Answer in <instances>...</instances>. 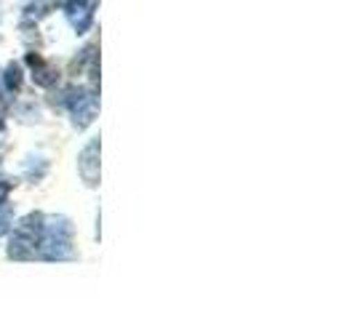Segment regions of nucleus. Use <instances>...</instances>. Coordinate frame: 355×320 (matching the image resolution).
<instances>
[{
    "label": "nucleus",
    "mask_w": 355,
    "mask_h": 320,
    "mask_svg": "<svg viewBox=\"0 0 355 320\" xmlns=\"http://www.w3.org/2000/svg\"><path fill=\"white\" fill-rule=\"evenodd\" d=\"M37 256L49 262H64L72 256V224L67 216H43V238Z\"/></svg>",
    "instance_id": "nucleus-1"
},
{
    "label": "nucleus",
    "mask_w": 355,
    "mask_h": 320,
    "mask_svg": "<svg viewBox=\"0 0 355 320\" xmlns=\"http://www.w3.org/2000/svg\"><path fill=\"white\" fill-rule=\"evenodd\" d=\"M40 238H43V213H27L14 227V235L8 240V256L19 259V262L35 259L37 249H40Z\"/></svg>",
    "instance_id": "nucleus-2"
},
{
    "label": "nucleus",
    "mask_w": 355,
    "mask_h": 320,
    "mask_svg": "<svg viewBox=\"0 0 355 320\" xmlns=\"http://www.w3.org/2000/svg\"><path fill=\"white\" fill-rule=\"evenodd\" d=\"M67 107H70L72 123L78 128H86L94 123L99 102H96V94L91 89H70L67 91Z\"/></svg>",
    "instance_id": "nucleus-3"
},
{
    "label": "nucleus",
    "mask_w": 355,
    "mask_h": 320,
    "mask_svg": "<svg viewBox=\"0 0 355 320\" xmlns=\"http://www.w3.org/2000/svg\"><path fill=\"white\" fill-rule=\"evenodd\" d=\"M99 136H94L78 155V171H80V179L89 184V187H96L99 184Z\"/></svg>",
    "instance_id": "nucleus-4"
},
{
    "label": "nucleus",
    "mask_w": 355,
    "mask_h": 320,
    "mask_svg": "<svg viewBox=\"0 0 355 320\" xmlns=\"http://www.w3.org/2000/svg\"><path fill=\"white\" fill-rule=\"evenodd\" d=\"M94 8H96V0H64V14L67 21L72 24V30L80 35L86 33L94 19Z\"/></svg>",
    "instance_id": "nucleus-5"
},
{
    "label": "nucleus",
    "mask_w": 355,
    "mask_h": 320,
    "mask_svg": "<svg viewBox=\"0 0 355 320\" xmlns=\"http://www.w3.org/2000/svg\"><path fill=\"white\" fill-rule=\"evenodd\" d=\"M27 64L33 67V80H35L37 86L49 89V86L56 83V70H53L49 62H43L37 53H27Z\"/></svg>",
    "instance_id": "nucleus-6"
},
{
    "label": "nucleus",
    "mask_w": 355,
    "mask_h": 320,
    "mask_svg": "<svg viewBox=\"0 0 355 320\" xmlns=\"http://www.w3.org/2000/svg\"><path fill=\"white\" fill-rule=\"evenodd\" d=\"M56 8V0H35L27 6V19H43Z\"/></svg>",
    "instance_id": "nucleus-7"
},
{
    "label": "nucleus",
    "mask_w": 355,
    "mask_h": 320,
    "mask_svg": "<svg viewBox=\"0 0 355 320\" xmlns=\"http://www.w3.org/2000/svg\"><path fill=\"white\" fill-rule=\"evenodd\" d=\"M3 86H6V91H19V86H21V67L19 64H6Z\"/></svg>",
    "instance_id": "nucleus-8"
},
{
    "label": "nucleus",
    "mask_w": 355,
    "mask_h": 320,
    "mask_svg": "<svg viewBox=\"0 0 355 320\" xmlns=\"http://www.w3.org/2000/svg\"><path fill=\"white\" fill-rule=\"evenodd\" d=\"M11 227H14V213L6 203H0V235H6Z\"/></svg>",
    "instance_id": "nucleus-9"
},
{
    "label": "nucleus",
    "mask_w": 355,
    "mask_h": 320,
    "mask_svg": "<svg viewBox=\"0 0 355 320\" xmlns=\"http://www.w3.org/2000/svg\"><path fill=\"white\" fill-rule=\"evenodd\" d=\"M8 193H11V181L0 179V203H6V200H8Z\"/></svg>",
    "instance_id": "nucleus-10"
}]
</instances>
